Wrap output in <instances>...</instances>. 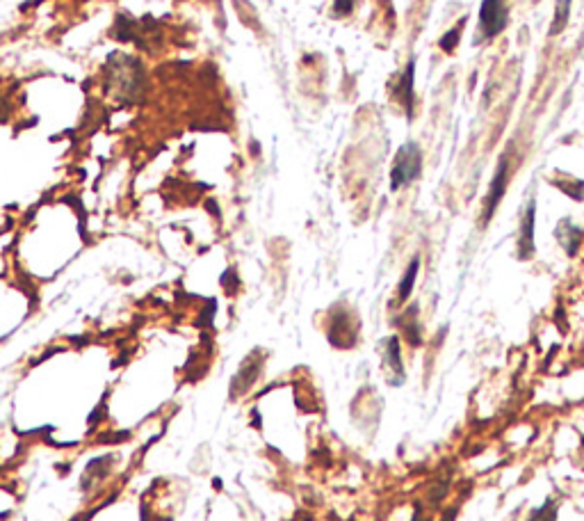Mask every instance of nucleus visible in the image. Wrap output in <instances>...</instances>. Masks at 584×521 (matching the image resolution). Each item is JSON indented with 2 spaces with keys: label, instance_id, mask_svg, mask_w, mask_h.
I'll list each match as a JSON object with an SVG mask.
<instances>
[{
  "label": "nucleus",
  "instance_id": "4468645a",
  "mask_svg": "<svg viewBox=\"0 0 584 521\" xmlns=\"http://www.w3.org/2000/svg\"><path fill=\"white\" fill-rule=\"evenodd\" d=\"M351 7H354V0H335L333 3V10L338 17H347V14L351 12Z\"/></svg>",
  "mask_w": 584,
  "mask_h": 521
},
{
  "label": "nucleus",
  "instance_id": "39448f33",
  "mask_svg": "<svg viewBox=\"0 0 584 521\" xmlns=\"http://www.w3.org/2000/svg\"><path fill=\"white\" fill-rule=\"evenodd\" d=\"M534 213H536V204H534V199H532L525 208V215H523V222H520V231H518V258L520 260H529L534 256Z\"/></svg>",
  "mask_w": 584,
  "mask_h": 521
},
{
  "label": "nucleus",
  "instance_id": "f257e3e1",
  "mask_svg": "<svg viewBox=\"0 0 584 521\" xmlns=\"http://www.w3.org/2000/svg\"><path fill=\"white\" fill-rule=\"evenodd\" d=\"M422 174V151L416 142H407L398 155H395L393 169H391V188L400 190L413 183Z\"/></svg>",
  "mask_w": 584,
  "mask_h": 521
},
{
  "label": "nucleus",
  "instance_id": "2eb2a0df",
  "mask_svg": "<svg viewBox=\"0 0 584 521\" xmlns=\"http://www.w3.org/2000/svg\"><path fill=\"white\" fill-rule=\"evenodd\" d=\"M7 115H10V106H7V101L0 96V122H5Z\"/></svg>",
  "mask_w": 584,
  "mask_h": 521
},
{
  "label": "nucleus",
  "instance_id": "7ed1b4c3",
  "mask_svg": "<svg viewBox=\"0 0 584 521\" xmlns=\"http://www.w3.org/2000/svg\"><path fill=\"white\" fill-rule=\"evenodd\" d=\"M507 183H509V162H507V158H500L496 174H493L489 195H486V199H484V213H482V225L484 227L493 220V215H496L500 202H503V197L507 192Z\"/></svg>",
  "mask_w": 584,
  "mask_h": 521
},
{
  "label": "nucleus",
  "instance_id": "ddd939ff",
  "mask_svg": "<svg viewBox=\"0 0 584 521\" xmlns=\"http://www.w3.org/2000/svg\"><path fill=\"white\" fill-rule=\"evenodd\" d=\"M568 181H571V183H568V185L564 183V185H561V190H564L566 195H571L573 199H578V202H580L582 195H584V181H578V178H568Z\"/></svg>",
  "mask_w": 584,
  "mask_h": 521
},
{
  "label": "nucleus",
  "instance_id": "1a4fd4ad",
  "mask_svg": "<svg viewBox=\"0 0 584 521\" xmlns=\"http://www.w3.org/2000/svg\"><path fill=\"white\" fill-rule=\"evenodd\" d=\"M418 270H420V258H413L407 267V272H404V277L400 281V288H398V302L404 304L413 293V286H416V279H418Z\"/></svg>",
  "mask_w": 584,
  "mask_h": 521
},
{
  "label": "nucleus",
  "instance_id": "f03ea898",
  "mask_svg": "<svg viewBox=\"0 0 584 521\" xmlns=\"http://www.w3.org/2000/svg\"><path fill=\"white\" fill-rule=\"evenodd\" d=\"M509 23V10L505 0H482L479 7V32L482 39L498 37Z\"/></svg>",
  "mask_w": 584,
  "mask_h": 521
},
{
  "label": "nucleus",
  "instance_id": "9b49d317",
  "mask_svg": "<svg viewBox=\"0 0 584 521\" xmlns=\"http://www.w3.org/2000/svg\"><path fill=\"white\" fill-rule=\"evenodd\" d=\"M557 503L555 498H545V503L541 508H536L529 515V521H557Z\"/></svg>",
  "mask_w": 584,
  "mask_h": 521
},
{
  "label": "nucleus",
  "instance_id": "0eeeda50",
  "mask_svg": "<svg viewBox=\"0 0 584 521\" xmlns=\"http://www.w3.org/2000/svg\"><path fill=\"white\" fill-rule=\"evenodd\" d=\"M557 240L561 243V247L568 252V256H575L584 240V231L575 227L571 220H561L557 227Z\"/></svg>",
  "mask_w": 584,
  "mask_h": 521
},
{
  "label": "nucleus",
  "instance_id": "423d86ee",
  "mask_svg": "<svg viewBox=\"0 0 584 521\" xmlns=\"http://www.w3.org/2000/svg\"><path fill=\"white\" fill-rule=\"evenodd\" d=\"M416 62L411 59L407 64V69L402 71L400 83H398V99L402 103L404 113L407 117H413V108H416V92H413V76H416Z\"/></svg>",
  "mask_w": 584,
  "mask_h": 521
},
{
  "label": "nucleus",
  "instance_id": "f8f14e48",
  "mask_svg": "<svg viewBox=\"0 0 584 521\" xmlns=\"http://www.w3.org/2000/svg\"><path fill=\"white\" fill-rule=\"evenodd\" d=\"M463 26H466V19H461V23L456 26V28H452L450 32H447L445 37H440V48L445 50V53H452V50L459 46V39H461V30H463Z\"/></svg>",
  "mask_w": 584,
  "mask_h": 521
},
{
  "label": "nucleus",
  "instance_id": "9d476101",
  "mask_svg": "<svg viewBox=\"0 0 584 521\" xmlns=\"http://www.w3.org/2000/svg\"><path fill=\"white\" fill-rule=\"evenodd\" d=\"M568 14H571V0H557L555 7V19H552L550 35H559L568 23Z\"/></svg>",
  "mask_w": 584,
  "mask_h": 521
},
{
  "label": "nucleus",
  "instance_id": "6e6552de",
  "mask_svg": "<svg viewBox=\"0 0 584 521\" xmlns=\"http://www.w3.org/2000/svg\"><path fill=\"white\" fill-rule=\"evenodd\" d=\"M402 334L411 345H420L422 343V334H420V323H418V309L411 307L407 314L400 318Z\"/></svg>",
  "mask_w": 584,
  "mask_h": 521
},
{
  "label": "nucleus",
  "instance_id": "20e7f679",
  "mask_svg": "<svg viewBox=\"0 0 584 521\" xmlns=\"http://www.w3.org/2000/svg\"><path fill=\"white\" fill-rule=\"evenodd\" d=\"M384 368L388 373V384L402 386L407 375H404V363H402V345L398 337L386 339L384 343Z\"/></svg>",
  "mask_w": 584,
  "mask_h": 521
}]
</instances>
